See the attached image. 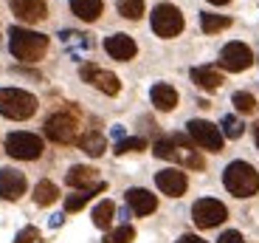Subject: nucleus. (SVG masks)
Here are the masks:
<instances>
[{"mask_svg": "<svg viewBox=\"0 0 259 243\" xmlns=\"http://www.w3.org/2000/svg\"><path fill=\"white\" fill-rule=\"evenodd\" d=\"M37 113V96L20 88H0V116L6 119H31Z\"/></svg>", "mask_w": 259, "mask_h": 243, "instance_id": "nucleus-4", "label": "nucleus"}, {"mask_svg": "<svg viewBox=\"0 0 259 243\" xmlns=\"http://www.w3.org/2000/svg\"><path fill=\"white\" fill-rule=\"evenodd\" d=\"M217 243H245V240H242V235L237 229H228V232H223V235H220V240H217Z\"/></svg>", "mask_w": 259, "mask_h": 243, "instance_id": "nucleus-32", "label": "nucleus"}, {"mask_svg": "<svg viewBox=\"0 0 259 243\" xmlns=\"http://www.w3.org/2000/svg\"><path fill=\"white\" fill-rule=\"evenodd\" d=\"M127 204L130 210L136 212V215H152V212L158 210V198L152 195L149 190H141V187H133V190H127Z\"/></svg>", "mask_w": 259, "mask_h": 243, "instance_id": "nucleus-17", "label": "nucleus"}, {"mask_svg": "<svg viewBox=\"0 0 259 243\" xmlns=\"http://www.w3.org/2000/svg\"><path fill=\"white\" fill-rule=\"evenodd\" d=\"M65 184L79 192H102L107 187L104 181H99V172L93 167H84V164H76L65 172Z\"/></svg>", "mask_w": 259, "mask_h": 243, "instance_id": "nucleus-10", "label": "nucleus"}, {"mask_svg": "<svg viewBox=\"0 0 259 243\" xmlns=\"http://www.w3.org/2000/svg\"><path fill=\"white\" fill-rule=\"evenodd\" d=\"M242 130H245V125H242L240 119H234V116H223V136L228 138H240Z\"/></svg>", "mask_w": 259, "mask_h": 243, "instance_id": "nucleus-29", "label": "nucleus"}, {"mask_svg": "<svg viewBox=\"0 0 259 243\" xmlns=\"http://www.w3.org/2000/svg\"><path fill=\"white\" fill-rule=\"evenodd\" d=\"M79 147H82L88 156L96 158V156H102V153H104V136H102V133H96V130L84 133V136L79 138Z\"/></svg>", "mask_w": 259, "mask_h": 243, "instance_id": "nucleus-21", "label": "nucleus"}, {"mask_svg": "<svg viewBox=\"0 0 259 243\" xmlns=\"http://www.w3.org/2000/svg\"><path fill=\"white\" fill-rule=\"evenodd\" d=\"M223 184H226V190L231 192V195L251 198V195H256V190H259V172L253 170L248 161H231V164L226 167V172H223Z\"/></svg>", "mask_w": 259, "mask_h": 243, "instance_id": "nucleus-3", "label": "nucleus"}, {"mask_svg": "<svg viewBox=\"0 0 259 243\" xmlns=\"http://www.w3.org/2000/svg\"><path fill=\"white\" fill-rule=\"evenodd\" d=\"M149 99H152V105H155L158 111H172V108L178 105V91L172 85H166V82H158V85H152V91H149Z\"/></svg>", "mask_w": 259, "mask_h": 243, "instance_id": "nucleus-18", "label": "nucleus"}, {"mask_svg": "<svg viewBox=\"0 0 259 243\" xmlns=\"http://www.w3.org/2000/svg\"><path fill=\"white\" fill-rule=\"evenodd\" d=\"M82 79L91 82V85H96L99 91L107 93V96H116V93L121 91V82H118L116 74L104 71V68H99V65H82Z\"/></svg>", "mask_w": 259, "mask_h": 243, "instance_id": "nucleus-12", "label": "nucleus"}, {"mask_svg": "<svg viewBox=\"0 0 259 243\" xmlns=\"http://www.w3.org/2000/svg\"><path fill=\"white\" fill-rule=\"evenodd\" d=\"M228 26H231V17H223V14H200V28L206 34H217Z\"/></svg>", "mask_w": 259, "mask_h": 243, "instance_id": "nucleus-24", "label": "nucleus"}, {"mask_svg": "<svg viewBox=\"0 0 259 243\" xmlns=\"http://www.w3.org/2000/svg\"><path fill=\"white\" fill-rule=\"evenodd\" d=\"M208 3H214V6H223V3H228V0H208Z\"/></svg>", "mask_w": 259, "mask_h": 243, "instance_id": "nucleus-36", "label": "nucleus"}, {"mask_svg": "<svg viewBox=\"0 0 259 243\" xmlns=\"http://www.w3.org/2000/svg\"><path fill=\"white\" fill-rule=\"evenodd\" d=\"M192 82L194 85H200L203 91H217L223 85V74L214 71V68L203 65V68H192Z\"/></svg>", "mask_w": 259, "mask_h": 243, "instance_id": "nucleus-19", "label": "nucleus"}, {"mask_svg": "<svg viewBox=\"0 0 259 243\" xmlns=\"http://www.w3.org/2000/svg\"><path fill=\"white\" fill-rule=\"evenodd\" d=\"M6 153L12 158L20 161H34V158L42 156V138L34 136V133H9L6 136Z\"/></svg>", "mask_w": 259, "mask_h": 243, "instance_id": "nucleus-6", "label": "nucleus"}, {"mask_svg": "<svg viewBox=\"0 0 259 243\" xmlns=\"http://www.w3.org/2000/svg\"><path fill=\"white\" fill-rule=\"evenodd\" d=\"M251 62H253V54H251V48H248L245 43H228V46L220 51V65L226 68V71H231V74L245 71Z\"/></svg>", "mask_w": 259, "mask_h": 243, "instance_id": "nucleus-11", "label": "nucleus"}, {"mask_svg": "<svg viewBox=\"0 0 259 243\" xmlns=\"http://www.w3.org/2000/svg\"><path fill=\"white\" fill-rule=\"evenodd\" d=\"M130 240H136V229H133L130 224H121L118 229H113V232L104 235V243H130Z\"/></svg>", "mask_w": 259, "mask_h": 243, "instance_id": "nucleus-26", "label": "nucleus"}, {"mask_svg": "<svg viewBox=\"0 0 259 243\" xmlns=\"http://www.w3.org/2000/svg\"><path fill=\"white\" fill-rule=\"evenodd\" d=\"M57 195H59V190H57V184H54V181H39V184L34 187V201H37L39 206L54 204V201H57Z\"/></svg>", "mask_w": 259, "mask_h": 243, "instance_id": "nucleus-22", "label": "nucleus"}, {"mask_svg": "<svg viewBox=\"0 0 259 243\" xmlns=\"http://www.w3.org/2000/svg\"><path fill=\"white\" fill-rule=\"evenodd\" d=\"M152 31H155L158 37H163V40L178 37V34L183 31L181 9L172 6V3H158V6L152 9Z\"/></svg>", "mask_w": 259, "mask_h": 243, "instance_id": "nucleus-5", "label": "nucleus"}, {"mask_svg": "<svg viewBox=\"0 0 259 243\" xmlns=\"http://www.w3.org/2000/svg\"><path fill=\"white\" fill-rule=\"evenodd\" d=\"M51 226L57 229V226H62V215H51Z\"/></svg>", "mask_w": 259, "mask_h": 243, "instance_id": "nucleus-34", "label": "nucleus"}, {"mask_svg": "<svg viewBox=\"0 0 259 243\" xmlns=\"http://www.w3.org/2000/svg\"><path fill=\"white\" fill-rule=\"evenodd\" d=\"M93 192H76V195H68L65 198V212H79L88 201H91Z\"/></svg>", "mask_w": 259, "mask_h": 243, "instance_id": "nucleus-30", "label": "nucleus"}, {"mask_svg": "<svg viewBox=\"0 0 259 243\" xmlns=\"http://www.w3.org/2000/svg\"><path fill=\"white\" fill-rule=\"evenodd\" d=\"M39 240V229L37 226H26V229H20L17 237H14V243H34Z\"/></svg>", "mask_w": 259, "mask_h": 243, "instance_id": "nucleus-31", "label": "nucleus"}, {"mask_svg": "<svg viewBox=\"0 0 259 243\" xmlns=\"http://www.w3.org/2000/svg\"><path fill=\"white\" fill-rule=\"evenodd\" d=\"M175 243H206L203 237H197V235H183V237H178Z\"/></svg>", "mask_w": 259, "mask_h": 243, "instance_id": "nucleus-33", "label": "nucleus"}, {"mask_svg": "<svg viewBox=\"0 0 259 243\" xmlns=\"http://www.w3.org/2000/svg\"><path fill=\"white\" fill-rule=\"evenodd\" d=\"M155 184H158V190H161L163 195L178 198V195H183V192H186L189 178H186V172H183V170H178V167H169V170L155 172Z\"/></svg>", "mask_w": 259, "mask_h": 243, "instance_id": "nucleus-13", "label": "nucleus"}, {"mask_svg": "<svg viewBox=\"0 0 259 243\" xmlns=\"http://www.w3.org/2000/svg\"><path fill=\"white\" fill-rule=\"evenodd\" d=\"M76 133H79V125L71 113H54V116L46 119V136L57 145H71L76 142Z\"/></svg>", "mask_w": 259, "mask_h": 243, "instance_id": "nucleus-9", "label": "nucleus"}, {"mask_svg": "<svg viewBox=\"0 0 259 243\" xmlns=\"http://www.w3.org/2000/svg\"><path fill=\"white\" fill-rule=\"evenodd\" d=\"M102 9H104L102 0H71V12L76 14L79 20H84V23L99 20L102 17Z\"/></svg>", "mask_w": 259, "mask_h": 243, "instance_id": "nucleus-20", "label": "nucleus"}, {"mask_svg": "<svg viewBox=\"0 0 259 243\" xmlns=\"http://www.w3.org/2000/svg\"><path fill=\"white\" fill-rule=\"evenodd\" d=\"M152 153H155L158 158H166V161H181L183 167H189V170H203V164H206L203 156L194 150L183 136L158 138L155 147H152Z\"/></svg>", "mask_w": 259, "mask_h": 243, "instance_id": "nucleus-2", "label": "nucleus"}, {"mask_svg": "<svg viewBox=\"0 0 259 243\" xmlns=\"http://www.w3.org/2000/svg\"><path fill=\"white\" fill-rule=\"evenodd\" d=\"M104 51L110 54L113 59H118V62H127V59L136 57L138 46L130 34H110V37L104 40Z\"/></svg>", "mask_w": 259, "mask_h": 243, "instance_id": "nucleus-15", "label": "nucleus"}, {"mask_svg": "<svg viewBox=\"0 0 259 243\" xmlns=\"http://www.w3.org/2000/svg\"><path fill=\"white\" fill-rule=\"evenodd\" d=\"M116 9L127 20H141L144 17V0H116Z\"/></svg>", "mask_w": 259, "mask_h": 243, "instance_id": "nucleus-25", "label": "nucleus"}, {"mask_svg": "<svg viewBox=\"0 0 259 243\" xmlns=\"http://www.w3.org/2000/svg\"><path fill=\"white\" fill-rule=\"evenodd\" d=\"M192 218L200 229H211V226H220L223 221H226L228 210H226L223 201H217V198H200V201H194V206H192Z\"/></svg>", "mask_w": 259, "mask_h": 243, "instance_id": "nucleus-7", "label": "nucleus"}, {"mask_svg": "<svg viewBox=\"0 0 259 243\" xmlns=\"http://www.w3.org/2000/svg\"><path fill=\"white\" fill-rule=\"evenodd\" d=\"M144 147H147V142H144L141 136H133V138H121L116 145V153L124 156V153H138V150H144Z\"/></svg>", "mask_w": 259, "mask_h": 243, "instance_id": "nucleus-28", "label": "nucleus"}, {"mask_svg": "<svg viewBox=\"0 0 259 243\" xmlns=\"http://www.w3.org/2000/svg\"><path fill=\"white\" fill-rule=\"evenodd\" d=\"M113 215H116V204H113V201H102V204H96V210H93V224H96L99 229H107V226L113 224Z\"/></svg>", "mask_w": 259, "mask_h": 243, "instance_id": "nucleus-23", "label": "nucleus"}, {"mask_svg": "<svg viewBox=\"0 0 259 243\" xmlns=\"http://www.w3.org/2000/svg\"><path fill=\"white\" fill-rule=\"evenodd\" d=\"M231 102H234V108H237L240 113H253L256 111V99H253L251 93H245V91H237L231 96Z\"/></svg>", "mask_w": 259, "mask_h": 243, "instance_id": "nucleus-27", "label": "nucleus"}, {"mask_svg": "<svg viewBox=\"0 0 259 243\" xmlns=\"http://www.w3.org/2000/svg\"><path fill=\"white\" fill-rule=\"evenodd\" d=\"M23 192H26V176H23L20 170L3 167V170H0V198H6V201H17Z\"/></svg>", "mask_w": 259, "mask_h": 243, "instance_id": "nucleus-14", "label": "nucleus"}, {"mask_svg": "<svg viewBox=\"0 0 259 243\" xmlns=\"http://www.w3.org/2000/svg\"><path fill=\"white\" fill-rule=\"evenodd\" d=\"M9 6H12V12L17 14L23 23H39V20H46V14H48L46 0H9Z\"/></svg>", "mask_w": 259, "mask_h": 243, "instance_id": "nucleus-16", "label": "nucleus"}, {"mask_svg": "<svg viewBox=\"0 0 259 243\" xmlns=\"http://www.w3.org/2000/svg\"><path fill=\"white\" fill-rule=\"evenodd\" d=\"M186 127H189V136H192V142L197 147H203V150H208V153L223 150V130L217 125H211L206 119H192Z\"/></svg>", "mask_w": 259, "mask_h": 243, "instance_id": "nucleus-8", "label": "nucleus"}, {"mask_svg": "<svg viewBox=\"0 0 259 243\" xmlns=\"http://www.w3.org/2000/svg\"><path fill=\"white\" fill-rule=\"evenodd\" d=\"M253 142H256V147H259V125L253 127Z\"/></svg>", "mask_w": 259, "mask_h": 243, "instance_id": "nucleus-35", "label": "nucleus"}, {"mask_svg": "<svg viewBox=\"0 0 259 243\" xmlns=\"http://www.w3.org/2000/svg\"><path fill=\"white\" fill-rule=\"evenodd\" d=\"M9 48L17 59L23 62H37V59L46 57L48 51V37L39 31H31V28H20L12 26L9 28Z\"/></svg>", "mask_w": 259, "mask_h": 243, "instance_id": "nucleus-1", "label": "nucleus"}]
</instances>
